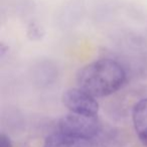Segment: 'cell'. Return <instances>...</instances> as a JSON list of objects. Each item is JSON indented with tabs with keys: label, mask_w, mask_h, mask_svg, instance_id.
Masks as SVG:
<instances>
[{
	"label": "cell",
	"mask_w": 147,
	"mask_h": 147,
	"mask_svg": "<svg viewBox=\"0 0 147 147\" xmlns=\"http://www.w3.org/2000/svg\"><path fill=\"white\" fill-rule=\"evenodd\" d=\"M77 83L95 98L110 96L126 83V71L116 61L101 59L84 65L78 71Z\"/></svg>",
	"instance_id": "obj_1"
},
{
	"label": "cell",
	"mask_w": 147,
	"mask_h": 147,
	"mask_svg": "<svg viewBox=\"0 0 147 147\" xmlns=\"http://www.w3.org/2000/svg\"><path fill=\"white\" fill-rule=\"evenodd\" d=\"M59 132L71 136L86 139H94L101 130V124L97 116H84V115L71 113L59 120Z\"/></svg>",
	"instance_id": "obj_2"
},
{
	"label": "cell",
	"mask_w": 147,
	"mask_h": 147,
	"mask_svg": "<svg viewBox=\"0 0 147 147\" xmlns=\"http://www.w3.org/2000/svg\"><path fill=\"white\" fill-rule=\"evenodd\" d=\"M63 104L71 111V113L84 115V116H97L99 111V104L95 97L87 93L81 88L69 89L61 97Z\"/></svg>",
	"instance_id": "obj_3"
},
{
	"label": "cell",
	"mask_w": 147,
	"mask_h": 147,
	"mask_svg": "<svg viewBox=\"0 0 147 147\" xmlns=\"http://www.w3.org/2000/svg\"><path fill=\"white\" fill-rule=\"evenodd\" d=\"M43 147H96L93 139L71 136L57 132L47 137Z\"/></svg>",
	"instance_id": "obj_4"
},
{
	"label": "cell",
	"mask_w": 147,
	"mask_h": 147,
	"mask_svg": "<svg viewBox=\"0 0 147 147\" xmlns=\"http://www.w3.org/2000/svg\"><path fill=\"white\" fill-rule=\"evenodd\" d=\"M135 132L140 142L147 147V99L136 103L132 113Z\"/></svg>",
	"instance_id": "obj_5"
},
{
	"label": "cell",
	"mask_w": 147,
	"mask_h": 147,
	"mask_svg": "<svg viewBox=\"0 0 147 147\" xmlns=\"http://www.w3.org/2000/svg\"><path fill=\"white\" fill-rule=\"evenodd\" d=\"M28 36L29 38L36 40V39H40L43 36V30L39 25L35 24V23H31L28 27Z\"/></svg>",
	"instance_id": "obj_6"
},
{
	"label": "cell",
	"mask_w": 147,
	"mask_h": 147,
	"mask_svg": "<svg viewBox=\"0 0 147 147\" xmlns=\"http://www.w3.org/2000/svg\"><path fill=\"white\" fill-rule=\"evenodd\" d=\"M1 147H12V143L11 140L7 135H5L4 133L1 134Z\"/></svg>",
	"instance_id": "obj_7"
}]
</instances>
